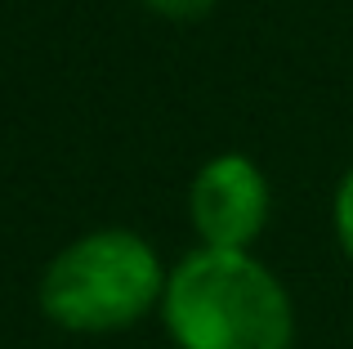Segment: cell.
<instances>
[{"label": "cell", "mask_w": 353, "mask_h": 349, "mask_svg": "<svg viewBox=\"0 0 353 349\" xmlns=\"http://www.w3.org/2000/svg\"><path fill=\"white\" fill-rule=\"evenodd\" d=\"M165 332L179 349H291L295 309L250 251H188L165 278Z\"/></svg>", "instance_id": "1"}, {"label": "cell", "mask_w": 353, "mask_h": 349, "mask_svg": "<svg viewBox=\"0 0 353 349\" xmlns=\"http://www.w3.org/2000/svg\"><path fill=\"white\" fill-rule=\"evenodd\" d=\"M165 278L152 242L130 228H94L68 242L41 273L36 305L54 327L108 336L161 309Z\"/></svg>", "instance_id": "2"}, {"label": "cell", "mask_w": 353, "mask_h": 349, "mask_svg": "<svg viewBox=\"0 0 353 349\" xmlns=\"http://www.w3.org/2000/svg\"><path fill=\"white\" fill-rule=\"evenodd\" d=\"M268 192L264 170L241 152H219L192 174L188 188V215L201 246L210 251H250L268 224Z\"/></svg>", "instance_id": "3"}, {"label": "cell", "mask_w": 353, "mask_h": 349, "mask_svg": "<svg viewBox=\"0 0 353 349\" xmlns=\"http://www.w3.org/2000/svg\"><path fill=\"white\" fill-rule=\"evenodd\" d=\"M331 219H336V237L340 251L353 260V166L345 170V179L336 183V201H331Z\"/></svg>", "instance_id": "4"}, {"label": "cell", "mask_w": 353, "mask_h": 349, "mask_svg": "<svg viewBox=\"0 0 353 349\" xmlns=\"http://www.w3.org/2000/svg\"><path fill=\"white\" fill-rule=\"evenodd\" d=\"M157 18H170V23H197L215 9V0H143Z\"/></svg>", "instance_id": "5"}]
</instances>
